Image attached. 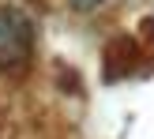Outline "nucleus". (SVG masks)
I'll list each match as a JSON object with an SVG mask.
<instances>
[{
	"mask_svg": "<svg viewBox=\"0 0 154 139\" xmlns=\"http://www.w3.org/2000/svg\"><path fill=\"white\" fill-rule=\"evenodd\" d=\"M105 0H68V8L72 11H94V8H102Z\"/></svg>",
	"mask_w": 154,
	"mask_h": 139,
	"instance_id": "nucleus-2",
	"label": "nucleus"
},
{
	"mask_svg": "<svg viewBox=\"0 0 154 139\" xmlns=\"http://www.w3.org/2000/svg\"><path fill=\"white\" fill-rule=\"evenodd\" d=\"M34 64V23L26 11L0 4V72L23 79Z\"/></svg>",
	"mask_w": 154,
	"mask_h": 139,
	"instance_id": "nucleus-1",
	"label": "nucleus"
}]
</instances>
